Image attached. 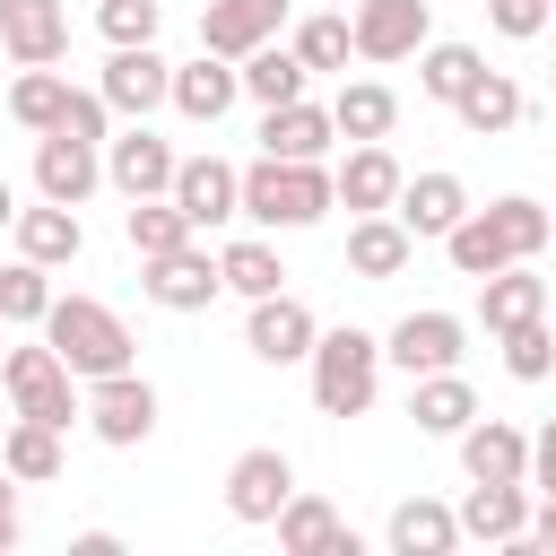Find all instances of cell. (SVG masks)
<instances>
[{
    "mask_svg": "<svg viewBox=\"0 0 556 556\" xmlns=\"http://www.w3.org/2000/svg\"><path fill=\"white\" fill-rule=\"evenodd\" d=\"M443 252H452L460 278H486V269H504V261H539V252H547V208H539V200L469 208V217L443 235Z\"/></svg>",
    "mask_w": 556,
    "mask_h": 556,
    "instance_id": "obj_1",
    "label": "cell"
},
{
    "mask_svg": "<svg viewBox=\"0 0 556 556\" xmlns=\"http://www.w3.org/2000/svg\"><path fill=\"white\" fill-rule=\"evenodd\" d=\"M339 200H330V174H321V156H261V165H243V208L235 217H252V226H321Z\"/></svg>",
    "mask_w": 556,
    "mask_h": 556,
    "instance_id": "obj_2",
    "label": "cell"
},
{
    "mask_svg": "<svg viewBox=\"0 0 556 556\" xmlns=\"http://www.w3.org/2000/svg\"><path fill=\"white\" fill-rule=\"evenodd\" d=\"M43 339H52V356L78 374V382H96V374H122L130 365V321L113 313V304H96V295H52V313H43Z\"/></svg>",
    "mask_w": 556,
    "mask_h": 556,
    "instance_id": "obj_3",
    "label": "cell"
},
{
    "mask_svg": "<svg viewBox=\"0 0 556 556\" xmlns=\"http://www.w3.org/2000/svg\"><path fill=\"white\" fill-rule=\"evenodd\" d=\"M304 365H313V408L321 417H365L374 408V382H382V339H365L348 321V330H321Z\"/></svg>",
    "mask_w": 556,
    "mask_h": 556,
    "instance_id": "obj_4",
    "label": "cell"
},
{
    "mask_svg": "<svg viewBox=\"0 0 556 556\" xmlns=\"http://www.w3.org/2000/svg\"><path fill=\"white\" fill-rule=\"evenodd\" d=\"M0 391H9L17 417H43V426H61V434H70V417L87 408V391H78V374L52 356V339H43V348H0Z\"/></svg>",
    "mask_w": 556,
    "mask_h": 556,
    "instance_id": "obj_5",
    "label": "cell"
},
{
    "mask_svg": "<svg viewBox=\"0 0 556 556\" xmlns=\"http://www.w3.org/2000/svg\"><path fill=\"white\" fill-rule=\"evenodd\" d=\"M78 417H87L113 452H130V443H148V434H156V391L122 365V374H96V382H87V408H78Z\"/></svg>",
    "mask_w": 556,
    "mask_h": 556,
    "instance_id": "obj_6",
    "label": "cell"
},
{
    "mask_svg": "<svg viewBox=\"0 0 556 556\" xmlns=\"http://www.w3.org/2000/svg\"><path fill=\"white\" fill-rule=\"evenodd\" d=\"M313 339H321V321H313V304L304 295H252V321H243V348L261 356V365H304L313 356Z\"/></svg>",
    "mask_w": 556,
    "mask_h": 556,
    "instance_id": "obj_7",
    "label": "cell"
},
{
    "mask_svg": "<svg viewBox=\"0 0 556 556\" xmlns=\"http://www.w3.org/2000/svg\"><path fill=\"white\" fill-rule=\"evenodd\" d=\"M174 208L191 217V235H208V226H226L243 208V174L226 156H182L174 165Z\"/></svg>",
    "mask_w": 556,
    "mask_h": 556,
    "instance_id": "obj_8",
    "label": "cell"
},
{
    "mask_svg": "<svg viewBox=\"0 0 556 556\" xmlns=\"http://www.w3.org/2000/svg\"><path fill=\"white\" fill-rule=\"evenodd\" d=\"M0 52L17 70H43L70 52V9L61 0H0Z\"/></svg>",
    "mask_w": 556,
    "mask_h": 556,
    "instance_id": "obj_9",
    "label": "cell"
},
{
    "mask_svg": "<svg viewBox=\"0 0 556 556\" xmlns=\"http://www.w3.org/2000/svg\"><path fill=\"white\" fill-rule=\"evenodd\" d=\"M174 148L139 122V130H122V139H104V182L122 191V200H148V191H174Z\"/></svg>",
    "mask_w": 556,
    "mask_h": 556,
    "instance_id": "obj_10",
    "label": "cell"
},
{
    "mask_svg": "<svg viewBox=\"0 0 556 556\" xmlns=\"http://www.w3.org/2000/svg\"><path fill=\"white\" fill-rule=\"evenodd\" d=\"M400 182H408V174H400V156H391L382 139H356V148L339 156V174H330V200H339V208H356V217H374V208H391V200H400Z\"/></svg>",
    "mask_w": 556,
    "mask_h": 556,
    "instance_id": "obj_11",
    "label": "cell"
},
{
    "mask_svg": "<svg viewBox=\"0 0 556 556\" xmlns=\"http://www.w3.org/2000/svg\"><path fill=\"white\" fill-rule=\"evenodd\" d=\"M287 495H295V469H287V452H269V443H252V452L226 469V513H235V521H278Z\"/></svg>",
    "mask_w": 556,
    "mask_h": 556,
    "instance_id": "obj_12",
    "label": "cell"
},
{
    "mask_svg": "<svg viewBox=\"0 0 556 556\" xmlns=\"http://www.w3.org/2000/svg\"><path fill=\"white\" fill-rule=\"evenodd\" d=\"M460 539H486V547H521V539H530V495H521V478H469V504H460Z\"/></svg>",
    "mask_w": 556,
    "mask_h": 556,
    "instance_id": "obj_13",
    "label": "cell"
},
{
    "mask_svg": "<svg viewBox=\"0 0 556 556\" xmlns=\"http://www.w3.org/2000/svg\"><path fill=\"white\" fill-rule=\"evenodd\" d=\"M278 26H287V0H208V9H200V52L243 61V52L269 43Z\"/></svg>",
    "mask_w": 556,
    "mask_h": 556,
    "instance_id": "obj_14",
    "label": "cell"
},
{
    "mask_svg": "<svg viewBox=\"0 0 556 556\" xmlns=\"http://www.w3.org/2000/svg\"><path fill=\"white\" fill-rule=\"evenodd\" d=\"M460 339H469V330H460V313H408V321L382 339V356H391V365L417 382V374H443V365H460Z\"/></svg>",
    "mask_w": 556,
    "mask_h": 556,
    "instance_id": "obj_15",
    "label": "cell"
},
{
    "mask_svg": "<svg viewBox=\"0 0 556 556\" xmlns=\"http://www.w3.org/2000/svg\"><path fill=\"white\" fill-rule=\"evenodd\" d=\"M348 35H356L365 61H408L426 43V0H356Z\"/></svg>",
    "mask_w": 556,
    "mask_h": 556,
    "instance_id": "obj_16",
    "label": "cell"
},
{
    "mask_svg": "<svg viewBox=\"0 0 556 556\" xmlns=\"http://www.w3.org/2000/svg\"><path fill=\"white\" fill-rule=\"evenodd\" d=\"M165 87H174V70H165L148 43H113V61H104V87H96V96H104L113 113H139V122H148V113L165 104Z\"/></svg>",
    "mask_w": 556,
    "mask_h": 556,
    "instance_id": "obj_17",
    "label": "cell"
},
{
    "mask_svg": "<svg viewBox=\"0 0 556 556\" xmlns=\"http://www.w3.org/2000/svg\"><path fill=\"white\" fill-rule=\"evenodd\" d=\"M96 182H104V156H96L87 139H70V130H43V148H35V191L61 200V208H78Z\"/></svg>",
    "mask_w": 556,
    "mask_h": 556,
    "instance_id": "obj_18",
    "label": "cell"
},
{
    "mask_svg": "<svg viewBox=\"0 0 556 556\" xmlns=\"http://www.w3.org/2000/svg\"><path fill=\"white\" fill-rule=\"evenodd\" d=\"M391 217H400L417 243H443V235L469 217V191H460V174H417V182H400Z\"/></svg>",
    "mask_w": 556,
    "mask_h": 556,
    "instance_id": "obj_19",
    "label": "cell"
},
{
    "mask_svg": "<svg viewBox=\"0 0 556 556\" xmlns=\"http://www.w3.org/2000/svg\"><path fill=\"white\" fill-rule=\"evenodd\" d=\"M139 287H148L165 313H200L226 278H217V261H208L200 243H174V252H156V261H148V278H139Z\"/></svg>",
    "mask_w": 556,
    "mask_h": 556,
    "instance_id": "obj_20",
    "label": "cell"
},
{
    "mask_svg": "<svg viewBox=\"0 0 556 556\" xmlns=\"http://www.w3.org/2000/svg\"><path fill=\"white\" fill-rule=\"evenodd\" d=\"M547 313V278H530V261H504V269H486L478 278V321L504 339V330H521V321H539Z\"/></svg>",
    "mask_w": 556,
    "mask_h": 556,
    "instance_id": "obj_21",
    "label": "cell"
},
{
    "mask_svg": "<svg viewBox=\"0 0 556 556\" xmlns=\"http://www.w3.org/2000/svg\"><path fill=\"white\" fill-rule=\"evenodd\" d=\"M278 547H287V556H356V530H348L321 495H287V504H278Z\"/></svg>",
    "mask_w": 556,
    "mask_h": 556,
    "instance_id": "obj_22",
    "label": "cell"
},
{
    "mask_svg": "<svg viewBox=\"0 0 556 556\" xmlns=\"http://www.w3.org/2000/svg\"><path fill=\"white\" fill-rule=\"evenodd\" d=\"M243 96V78L217 61V52H200V61H182L174 70V87H165V104L182 113V122H226V104Z\"/></svg>",
    "mask_w": 556,
    "mask_h": 556,
    "instance_id": "obj_23",
    "label": "cell"
},
{
    "mask_svg": "<svg viewBox=\"0 0 556 556\" xmlns=\"http://www.w3.org/2000/svg\"><path fill=\"white\" fill-rule=\"evenodd\" d=\"M339 139V122H330V104H261V156H321Z\"/></svg>",
    "mask_w": 556,
    "mask_h": 556,
    "instance_id": "obj_24",
    "label": "cell"
},
{
    "mask_svg": "<svg viewBox=\"0 0 556 556\" xmlns=\"http://www.w3.org/2000/svg\"><path fill=\"white\" fill-rule=\"evenodd\" d=\"M408 261H417V235H408L391 208H374V217L348 226V269H356V278H400Z\"/></svg>",
    "mask_w": 556,
    "mask_h": 556,
    "instance_id": "obj_25",
    "label": "cell"
},
{
    "mask_svg": "<svg viewBox=\"0 0 556 556\" xmlns=\"http://www.w3.org/2000/svg\"><path fill=\"white\" fill-rule=\"evenodd\" d=\"M460 469L469 478H530V434L504 417H469L460 426Z\"/></svg>",
    "mask_w": 556,
    "mask_h": 556,
    "instance_id": "obj_26",
    "label": "cell"
},
{
    "mask_svg": "<svg viewBox=\"0 0 556 556\" xmlns=\"http://www.w3.org/2000/svg\"><path fill=\"white\" fill-rule=\"evenodd\" d=\"M78 243H87L78 208H61V200H43V208H17V252H26V261L61 269V261H78Z\"/></svg>",
    "mask_w": 556,
    "mask_h": 556,
    "instance_id": "obj_27",
    "label": "cell"
},
{
    "mask_svg": "<svg viewBox=\"0 0 556 556\" xmlns=\"http://www.w3.org/2000/svg\"><path fill=\"white\" fill-rule=\"evenodd\" d=\"M452 113H460V130L495 139V130H513V122H521V87H513L504 70H478V78L452 96Z\"/></svg>",
    "mask_w": 556,
    "mask_h": 556,
    "instance_id": "obj_28",
    "label": "cell"
},
{
    "mask_svg": "<svg viewBox=\"0 0 556 556\" xmlns=\"http://www.w3.org/2000/svg\"><path fill=\"white\" fill-rule=\"evenodd\" d=\"M408 417L426 426V434H460L469 417H478V391L443 365V374H417V391H408Z\"/></svg>",
    "mask_w": 556,
    "mask_h": 556,
    "instance_id": "obj_29",
    "label": "cell"
},
{
    "mask_svg": "<svg viewBox=\"0 0 556 556\" xmlns=\"http://www.w3.org/2000/svg\"><path fill=\"white\" fill-rule=\"evenodd\" d=\"M0 469H9V478H26V486L61 478V426H43V417L0 426Z\"/></svg>",
    "mask_w": 556,
    "mask_h": 556,
    "instance_id": "obj_30",
    "label": "cell"
},
{
    "mask_svg": "<svg viewBox=\"0 0 556 556\" xmlns=\"http://www.w3.org/2000/svg\"><path fill=\"white\" fill-rule=\"evenodd\" d=\"M391 547H400V556H452V547H460V513H443L434 495H408V504L391 513Z\"/></svg>",
    "mask_w": 556,
    "mask_h": 556,
    "instance_id": "obj_31",
    "label": "cell"
},
{
    "mask_svg": "<svg viewBox=\"0 0 556 556\" xmlns=\"http://www.w3.org/2000/svg\"><path fill=\"white\" fill-rule=\"evenodd\" d=\"M330 122H339V139H382V130L400 122V96H391L382 78H348V87L330 96Z\"/></svg>",
    "mask_w": 556,
    "mask_h": 556,
    "instance_id": "obj_32",
    "label": "cell"
},
{
    "mask_svg": "<svg viewBox=\"0 0 556 556\" xmlns=\"http://www.w3.org/2000/svg\"><path fill=\"white\" fill-rule=\"evenodd\" d=\"M235 78H243V96H252V104H295V96H304V78H313V70H304V61H295V52H278V43H252V52H243V70H235Z\"/></svg>",
    "mask_w": 556,
    "mask_h": 556,
    "instance_id": "obj_33",
    "label": "cell"
},
{
    "mask_svg": "<svg viewBox=\"0 0 556 556\" xmlns=\"http://www.w3.org/2000/svg\"><path fill=\"white\" fill-rule=\"evenodd\" d=\"M122 235H130V252H139V261H156V252H174V243H191V217L174 208V191H148V200H130V217H122Z\"/></svg>",
    "mask_w": 556,
    "mask_h": 556,
    "instance_id": "obj_34",
    "label": "cell"
},
{
    "mask_svg": "<svg viewBox=\"0 0 556 556\" xmlns=\"http://www.w3.org/2000/svg\"><path fill=\"white\" fill-rule=\"evenodd\" d=\"M217 278L252 304V295H278V287H287V261H278L261 235H243V243H226V252H217Z\"/></svg>",
    "mask_w": 556,
    "mask_h": 556,
    "instance_id": "obj_35",
    "label": "cell"
},
{
    "mask_svg": "<svg viewBox=\"0 0 556 556\" xmlns=\"http://www.w3.org/2000/svg\"><path fill=\"white\" fill-rule=\"evenodd\" d=\"M43 313H52V269L17 252V261L0 269V321L17 330V321H43Z\"/></svg>",
    "mask_w": 556,
    "mask_h": 556,
    "instance_id": "obj_36",
    "label": "cell"
},
{
    "mask_svg": "<svg viewBox=\"0 0 556 556\" xmlns=\"http://www.w3.org/2000/svg\"><path fill=\"white\" fill-rule=\"evenodd\" d=\"M478 70H486V61H478L469 43H417V87H426L434 104H452V96H460Z\"/></svg>",
    "mask_w": 556,
    "mask_h": 556,
    "instance_id": "obj_37",
    "label": "cell"
},
{
    "mask_svg": "<svg viewBox=\"0 0 556 556\" xmlns=\"http://www.w3.org/2000/svg\"><path fill=\"white\" fill-rule=\"evenodd\" d=\"M61 104H70V78H61L52 61H43V70H26V78L9 87V113H17L26 130H52V122H61Z\"/></svg>",
    "mask_w": 556,
    "mask_h": 556,
    "instance_id": "obj_38",
    "label": "cell"
},
{
    "mask_svg": "<svg viewBox=\"0 0 556 556\" xmlns=\"http://www.w3.org/2000/svg\"><path fill=\"white\" fill-rule=\"evenodd\" d=\"M287 52H295L304 70H348V52H356V35H348V17H304Z\"/></svg>",
    "mask_w": 556,
    "mask_h": 556,
    "instance_id": "obj_39",
    "label": "cell"
},
{
    "mask_svg": "<svg viewBox=\"0 0 556 556\" xmlns=\"http://www.w3.org/2000/svg\"><path fill=\"white\" fill-rule=\"evenodd\" d=\"M504 374H513V382H547V374H556V339H547V321L504 330Z\"/></svg>",
    "mask_w": 556,
    "mask_h": 556,
    "instance_id": "obj_40",
    "label": "cell"
},
{
    "mask_svg": "<svg viewBox=\"0 0 556 556\" xmlns=\"http://www.w3.org/2000/svg\"><path fill=\"white\" fill-rule=\"evenodd\" d=\"M156 0H104L96 9V26H104V43H156Z\"/></svg>",
    "mask_w": 556,
    "mask_h": 556,
    "instance_id": "obj_41",
    "label": "cell"
},
{
    "mask_svg": "<svg viewBox=\"0 0 556 556\" xmlns=\"http://www.w3.org/2000/svg\"><path fill=\"white\" fill-rule=\"evenodd\" d=\"M52 130H70V139H87V148H104L113 104H104V96H87V87H70V104H61V122H52Z\"/></svg>",
    "mask_w": 556,
    "mask_h": 556,
    "instance_id": "obj_42",
    "label": "cell"
},
{
    "mask_svg": "<svg viewBox=\"0 0 556 556\" xmlns=\"http://www.w3.org/2000/svg\"><path fill=\"white\" fill-rule=\"evenodd\" d=\"M486 17H495V35H513V43H530L547 17H556V0H486Z\"/></svg>",
    "mask_w": 556,
    "mask_h": 556,
    "instance_id": "obj_43",
    "label": "cell"
},
{
    "mask_svg": "<svg viewBox=\"0 0 556 556\" xmlns=\"http://www.w3.org/2000/svg\"><path fill=\"white\" fill-rule=\"evenodd\" d=\"M521 486H539V495H556V417H547V426L530 434V478H521Z\"/></svg>",
    "mask_w": 556,
    "mask_h": 556,
    "instance_id": "obj_44",
    "label": "cell"
},
{
    "mask_svg": "<svg viewBox=\"0 0 556 556\" xmlns=\"http://www.w3.org/2000/svg\"><path fill=\"white\" fill-rule=\"evenodd\" d=\"M26 539V521H17V486H0V547H17Z\"/></svg>",
    "mask_w": 556,
    "mask_h": 556,
    "instance_id": "obj_45",
    "label": "cell"
},
{
    "mask_svg": "<svg viewBox=\"0 0 556 556\" xmlns=\"http://www.w3.org/2000/svg\"><path fill=\"white\" fill-rule=\"evenodd\" d=\"M530 539H539V547H556V495H547V504L530 513Z\"/></svg>",
    "mask_w": 556,
    "mask_h": 556,
    "instance_id": "obj_46",
    "label": "cell"
},
{
    "mask_svg": "<svg viewBox=\"0 0 556 556\" xmlns=\"http://www.w3.org/2000/svg\"><path fill=\"white\" fill-rule=\"evenodd\" d=\"M0 226H17V191H9V174H0Z\"/></svg>",
    "mask_w": 556,
    "mask_h": 556,
    "instance_id": "obj_47",
    "label": "cell"
},
{
    "mask_svg": "<svg viewBox=\"0 0 556 556\" xmlns=\"http://www.w3.org/2000/svg\"><path fill=\"white\" fill-rule=\"evenodd\" d=\"M0 348H9V321H0Z\"/></svg>",
    "mask_w": 556,
    "mask_h": 556,
    "instance_id": "obj_48",
    "label": "cell"
}]
</instances>
